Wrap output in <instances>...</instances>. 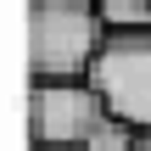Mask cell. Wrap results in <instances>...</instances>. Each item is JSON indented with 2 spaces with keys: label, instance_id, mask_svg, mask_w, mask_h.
I'll return each instance as SVG.
<instances>
[{
  "label": "cell",
  "instance_id": "1",
  "mask_svg": "<svg viewBox=\"0 0 151 151\" xmlns=\"http://www.w3.org/2000/svg\"><path fill=\"white\" fill-rule=\"evenodd\" d=\"M106 45L95 0H28V67L34 78H90Z\"/></svg>",
  "mask_w": 151,
  "mask_h": 151
},
{
  "label": "cell",
  "instance_id": "5",
  "mask_svg": "<svg viewBox=\"0 0 151 151\" xmlns=\"http://www.w3.org/2000/svg\"><path fill=\"white\" fill-rule=\"evenodd\" d=\"M134 134H140L134 123H123V118H106V123H101V129H95V134H90L78 151H129V146H134Z\"/></svg>",
  "mask_w": 151,
  "mask_h": 151
},
{
  "label": "cell",
  "instance_id": "4",
  "mask_svg": "<svg viewBox=\"0 0 151 151\" xmlns=\"http://www.w3.org/2000/svg\"><path fill=\"white\" fill-rule=\"evenodd\" d=\"M95 6H101L106 34H140V28H151V0H95Z\"/></svg>",
  "mask_w": 151,
  "mask_h": 151
},
{
  "label": "cell",
  "instance_id": "2",
  "mask_svg": "<svg viewBox=\"0 0 151 151\" xmlns=\"http://www.w3.org/2000/svg\"><path fill=\"white\" fill-rule=\"evenodd\" d=\"M90 84L101 90L106 112L151 129V28L140 34H106L101 56L90 62Z\"/></svg>",
  "mask_w": 151,
  "mask_h": 151
},
{
  "label": "cell",
  "instance_id": "7",
  "mask_svg": "<svg viewBox=\"0 0 151 151\" xmlns=\"http://www.w3.org/2000/svg\"><path fill=\"white\" fill-rule=\"evenodd\" d=\"M39 151H73V146H39Z\"/></svg>",
  "mask_w": 151,
  "mask_h": 151
},
{
  "label": "cell",
  "instance_id": "3",
  "mask_svg": "<svg viewBox=\"0 0 151 151\" xmlns=\"http://www.w3.org/2000/svg\"><path fill=\"white\" fill-rule=\"evenodd\" d=\"M106 101L90 78H34V140L39 146H84L106 123Z\"/></svg>",
  "mask_w": 151,
  "mask_h": 151
},
{
  "label": "cell",
  "instance_id": "6",
  "mask_svg": "<svg viewBox=\"0 0 151 151\" xmlns=\"http://www.w3.org/2000/svg\"><path fill=\"white\" fill-rule=\"evenodd\" d=\"M129 151H151V129H140V134H134V146Z\"/></svg>",
  "mask_w": 151,
  "mask_h": 151
}]
</instances>
